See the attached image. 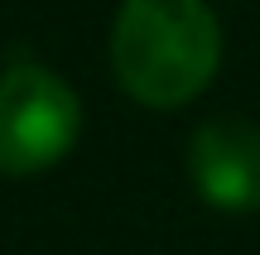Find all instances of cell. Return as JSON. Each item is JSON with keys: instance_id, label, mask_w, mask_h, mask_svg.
<instances>
[{"instance_id": "obj_1", "label": "cell", "mask_w": 260, "mask_h": 255, "mask_svg": "<svg viewBox=\"0 0 260 255\" xmlns=\"http://www.w3.org/2000/svg\"><path fill=\"white\" fill-rule=\"evenodd\" d=\"M226 34L212 0H121L106 39L116 87L145 111H183L222 72Z\"/></svg>"}, {"instance_id": "obj_2", "label": "cell", "mask_w": 260, "mask_h": 255, "mask_svg": "<svg viewBox=\"0 0 260 255\" xmlns=\"http://www.w3.org/2000/svg\"><path fill=\"white\" fill-rule=\"evenodd\" d=\"M82 96L44 63H10L0 72V178H39L82 140Z\"/></svg>"}, {"instance_id": "obj_3", "label": "cell", "mask_w": 260, "mask_h": 255, "mask_svg": "<svg viewBox=\"0 0 260 255\" xmlns=\"http://www.w3.org/2000/svg\"><path fill=\"white\" fill-rule=\"evenodd\" d=\"M193 193L222 217L260 212V121L241 111H217L198 121L183 150Z\"/></svg>"}]
</instances>
